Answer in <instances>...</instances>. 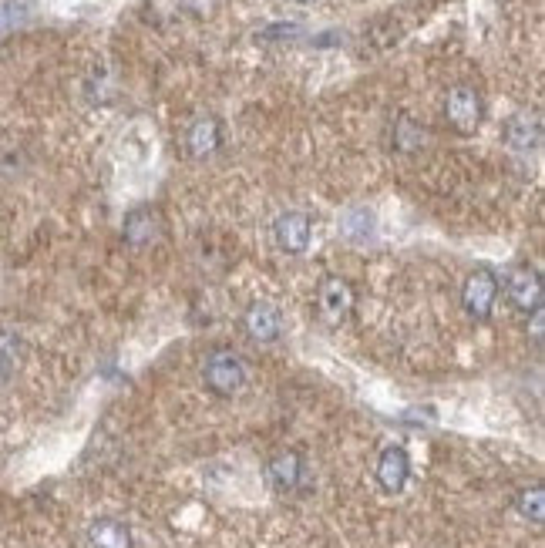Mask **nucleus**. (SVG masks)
<instances>
[{
  "instance_id": "obj_1",
  "label": "nucleus",
  "mask_w": 545,
  "mask_h": 548,
  "mask_svg": "<svg viewBox=\"0 0 545 548\" xmlns=\"http://www.w3.org/2000/svg\"><path fill=\"white\" fill-rule=\"evenodd\" d=\"M202 380H206V387L212 390V394L233 397L246 384V360L233 354V350H216V354L206 357Z\"/></svg>"
},
{
  "instance_id": "obj_2",
  "label": "nucleus",
  "mask_w": 545,
  "mask_h": 548,
  "mask_svg": "<svg viewBox=\"0 0 545 548\" xmlns=\"http://www.w3.org/2000/svg\"><path fill=\"white\" fill-rule=\"evenodd\" d=\"M498 300V276L495 269L478 266L475 273H468L465 286H461V306H465L468 317L485 320L492 313V306Z\"/></svg>"
},
{
  "instance_id": "obj_3",
  "label": "nucleus",
  "mask_w": 545,
  "mask_h": 548,
  "mask_svg": "<svg viewBox=\"0 0 545 548\" xmlns=\"http://www.w3.org/2000/svg\"><path fill=\"white\" fill-rule=\"evenodd\" d=\"M354 286L347 280H340V276H327V280L320 283L317 290V310H320V320L327 323V327H340L350 313H354Z\"/></svg>"
},
{
  "instance_id": "obj_4",
  "label": "nucleus",
  "mask_w": 545,
  "mask_h": 548,
  "mask_svg": "<svg viewBox=\"0 0 545 548\" xmlns=\"http://www.w3.org/2000/svg\"><path fill=\"white\" fill-rule=\"evenodd\" d=\"M505 293L515 310L522 313H539L542 310V276L539 269L529 263H519L508 269L505 276Z\"/></svg>"
},
{
  "instance_id": "obj_5",
  "label": "nucleus",
  "mask_w": 545,
  "mask_h": 548,
  "mask_svg": "<svg viewBox=\"0 0 545 548\" xmlns=\"http://www.w3.org/2000/svg\"><path fill=\"white\" fill-rule=\"evenodd\" d=\"M445 115H448V125L455 128L461 135H471L478 125H482V115H485V105H482V95L468 85H458L448 91V101H445Z\"/></svg>"
},
{
  "instance_id": "obj_6",
  "label": "nucleus",
  "mask_w": 545,
  "mask_h": 548,
  "mask_svg": "<svg viewBox=\"0 0 545 548\" xmlns=\"http://www.w3.org/2000/svg\"><path fill=\"white\" fill-rule=\"evenodd\" d=\"M307 461H303L300 451H276L270 461H266V481H270L273 491L280 495H293L307 485Z\"/></svg>"
},
{
  "instance_id": "obj_7",
  "label": "nucleus",
  "mask_w": 545,
  "mask_h": 548,
  "mask_svg": "<svg viewBox=\"0 0 545 548\" xmlns=\"http://www.w3.org/2000/svg\"><path fill=\"white\" fill-rule=\"evenodd\" d=\"M243 327H246V333L256 343H276V340L283 337V313H280V306L270 303V300L249 303V310H246V317H243Z\"/></svg>"
},
{
  "instance_id": "obj_8",
  "label": "nucleus",
  "mask_w": 545,
  "mask_h": 548,
  "mask_svg": "<svg viewBox=\"0 0 545 548\" xmlns=\"http://www.w3.org/2000/svg\"><path fill=\"white\" fill-rule=\"evenodd\" d=\"M310 232H313V222L310 216L303 212H283L280 219L273 222V243L290 256H300L307 253L310 246Z\"/></svg>"
},
{
  "instance_id": "obj_9",
  "label": "nucleus",
  "mask_w": 545,
  "mask_h": 548,
  "mask_svg": "<svg viewBox=\"0 0 545 548\" xmlns=\"http://www.w3.org/2000/svg\"><path fill=\"white\" fill-rule=\"evenodd\" d=\"M411 478V461H408V451L397 448V444H391V448L381 451V458H377V485H381L387 495H397L404 485H408Z\"/></svg>"
},
{
  "instance_id": "obj_10",
  "label": "nucleus",
  "mask_w": 545,
  "mask_h": 548,
  "mask_svg": "<svg viewBox=\"0 0 545 548\" xmlns=\"http://www.w3.org/2000/svg\"><path fill=\"white\" fill-rule=\"evenodd\" d=\"M223 145V128H219L216 118H196V122L189 125L186 132V148L192 159H209L216 148Z\"/></svg>"
},
{
  "instance_id": "obj_11",
  "label": "nucleus",
  "mask_w": 545,
  "mask_h": 548,
  "mask_svg": "<svg viewBox=\"0 0 545 548\" xmlns=\"http://www.w3.org/2000/svg\"><path fill=\"white\" fill-rule=\"evenodd\" d=\"M122 236L128 246H149L159 239V216L149 209V206H138L125 216V226H122Z\"/></svg>"
},
{
  "instance_id": "obj_12",
  "label": "nucleus",
  "mask_w": 545,
  "mask_h": 548,
  "mask_svg": "<svg viewBox=\"0 0 545 548\" xmlns=\"http://www.w3.org/2000/svg\"><path fill=\"white\" fill-rule=\"evenodd\" d=\"M505 142L515 148V152H535L542 145V125L535 115H515L512 122L505 125Z\"/></svg>"
},
{
  "instance_id": "obj_13",
  "label": "nucleus",
  "mask_w": 545,
  "mask_h": 548,
  "mask_svg": "<svg viewBox=\"0 0 545 548\" xmlns=\"http://www.w3.org/2000/svg\"><path fill=\"white\" fill-rule=\"evenodd\" d=\"M88 548H132V528L118 518H98L88 528Z\"/></svg>"
},
{
  "instance_id": "obj_14",
  "label": "nucleus",
  "mask_w": 545,
  "mask_h": 548,
  "mask_svg": "<svg viewBox=\"0 0 545 548\" xmlns=\"http://www.w3.org/2000/svg\"><path fill=\"white\" fill-rule=\"evenodd\" d=\"M21 350L24 347H21V337H17V333H0V387L17 374Z\"/></svg>"
},
{
  "instance_id": "obj_15",
  "label": "nucleus",
  "mask_w": 545,
  "mask_h": 548,
  "mask_svg": "<svg viewBox=\"0 0 545 548\" xmlns=\"http://www.w3.org/2000/svg\"><path fill=\"white\" fill-rule=\"evenodd\" d=\"M344 236L347 239H354V243H367V239L374 236V212H367V209H350L347 216H344Z\"/></svg>"
},
{
  "instance_id": "obj_16",
  "label": "nucleus",
  "mask_w": 545,
  "mask_h": 548,
  "mask_svg": "<svg viewBox=\"0 0 545 548\" xmlns=\"http://www.w3.org/2000/svg\"><path fill=\"white\" fill-rule=\"evenodd\" d=\"M519 515L529 518L532 525L545 522V488L542 485H532V488L522 491L519 495Z\"/></svg>"
},
{
  "instance_id": "obj_17",
  "label": "nucleus",
  "mask_w": 545,
  "mask_h": 548,
  "mask_svg": "<svg viewBox=\"0 0 545 548\" xmlns=\"http://www.w3.org/2000/svg\"><path fill=\"white\" fill-rule=\"evenodd\" d=\"M31 7L34 0H4V4H0V34L24 24L27 17H31Z\"/></svg>"
},
{
  "instance_id": "obj_18",
  "label": "nucleus",
  "mask_w": 545,
  "mask_h": 548,
  "mask_svg": "<svg viewBox=\"0 0 545 548\" xmlns=\"http://www.w3.org/2000/svg\"><path fill=\"white\" fill-rule=\"evenodd\" d=\"M424 142V132L421 128H414V122H408V118H401L397 122V135H394V145L401 148V152H414Z\"/></svg>"
},
{
  "instance_id": "obj_19",
  "label": "nucleus",
  "mask_w": 545,
  "mask_h": 548,
  "mask_svg": "<svg viewBox=\"0 0 545 548\" xmlns=\"http://www.w3.org/2000/svg\"><path fill=\"white\" fill-rule=\"evenodd\" d=\"M293 4H313V0H293Z\"/></svg>"
}]
</instances>
